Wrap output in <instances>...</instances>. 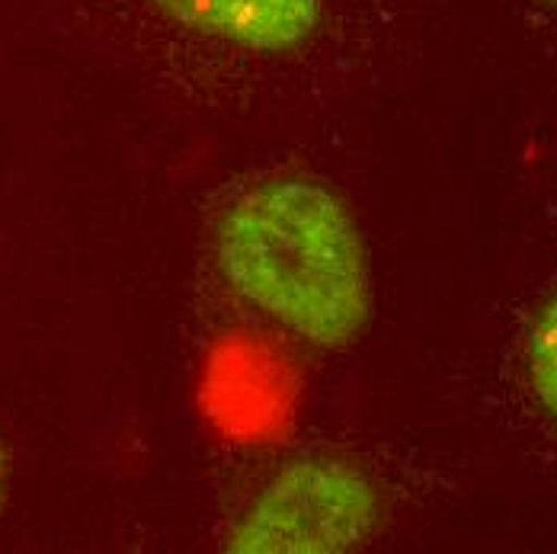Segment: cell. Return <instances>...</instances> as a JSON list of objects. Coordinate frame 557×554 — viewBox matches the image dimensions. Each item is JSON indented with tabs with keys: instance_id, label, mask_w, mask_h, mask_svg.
<instances>
[{
	"instance_id": "obj_1",
	"label": "cell",
	"mask_w": 557,
	"mask_h": 554,
	"mask_svg": "<svg viewBox=\"0 0 557 554\" xmlns=\"http://www.w3.org/2000/svg\"><path fill=\"white\" fill-rule=\"evenodd\" d=\"M219 263L244 301L305 343L343 346L366 328L359 231L311 180H270L237 196L219 224Z\"/></svg>"
},
{
	"instance_id": "obj_2",
	"label": "cell",
	"mask_w": 557,
	"mask_h": 554,
	"mask_svg": "<svg viewBox=\"0 0 557 554\" xmlns=\"http://www.w3.org/2000/svg\"><path fill=\"white\" fill-rule=\"evenodd\" d=\"M379 522L372 481L343 458H301L285 465L244 509L227 552L336 554L369 539Z\"/></svg>"
},
{
	"instance_id": "obj_3",
	"label": "cell",
	"mask_w": 557,
	"mask_h": 554,
	"mask_svg": "<svg viewBox=\"0 0 557 554\" xmlns=\"http://www.w3.org/2000/svg\"><path fill=\"white\" fill-rule=\"evenodd\" d=\"M176 26L224 46L276 56L301 46L324 0H151Z\"/></svg>"
},
{
	"instance_id": "obj_4",
	"label": "cell",
	"mask_w": 557,
	"mask_h": 554,
	"mask_svg": "<svg viewBox=\"0 0 557 554\" xmlns=\"http://www.w3.org/2000/svg\"><path fill=\"white\" fill-rule=\"evenodd\" d=\"M529 376L542 404L557 420V295L542 308L529 336Z\"/></svg>"
},
{
	"instance_id": "obj_5",
	"label": "cell",
	"mask_w": 557,
	"mask_h": 554,
	"mask_svg": "<svg viewBox=\"0 0 557 554\" xmlns=\"http://www.w3.org/2000/svg\"><path fill=\"white\" fill-rule=\"evenodd\" d=\"M545 3H555V7H557V0H545Z\"/></svg>"
}]
</instances>
